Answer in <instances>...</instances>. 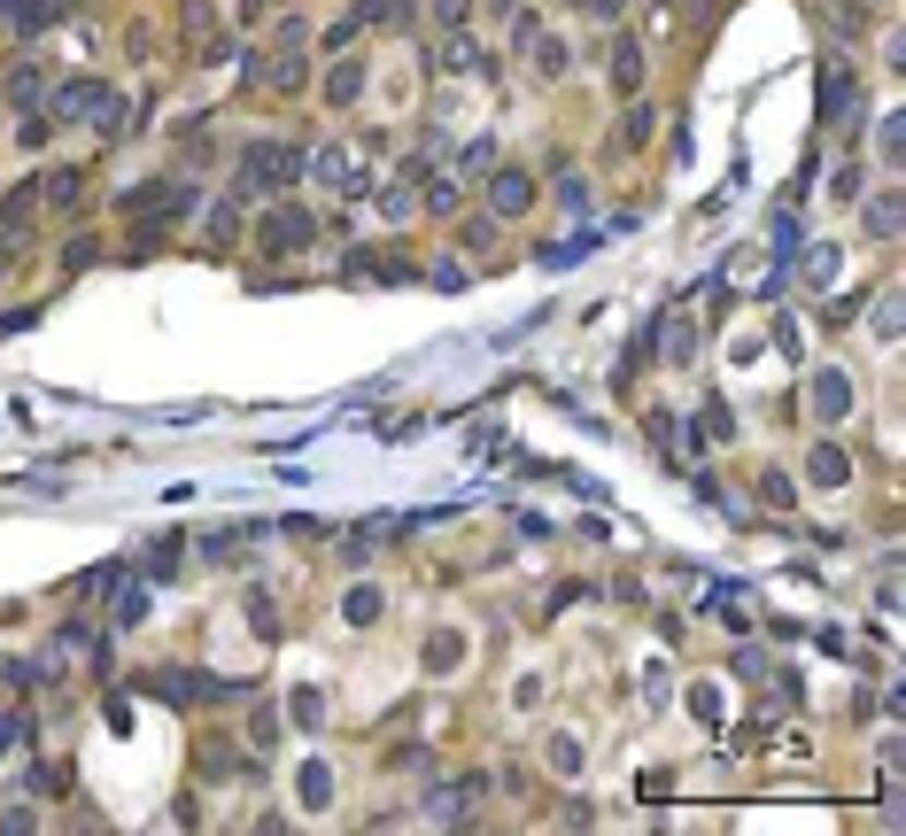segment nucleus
<instances>
[{"label":"nucleus","mask_w":906,"mask_h":836,"mask_svg":"<svg viewBox=\"0 0 906 836\" xmlns=\"http://www.w3.org/2000/svg\"><path fill=\"white\" fill-rule=\"evenodd\" d=\"M821 117H830V124L860 117V77H853L845 62H830V70H821Z\"/></svg>","instance_id":"obj_3"},{"label":"nucleus","mask_w":906,"mask_h":836,"mask_svg":"<svg viewBox=\"0 0 906 836\" xmlns=\"http://www.w3.org/2000/svg\"><path fill=\"white\" fill-rule=\"evenodd\" d=\"M86 124L102 140H124V94L109 86V77H94V101H86Z\"/></svg>","instance_id":"obj_10"},{"label":"nucleus","mask_w":906,"mask_h":836,"mask_svg":"<svg viewBox=\"0 0 906 836\" xmlns=\"http://www.w3.org/2000/svg\"><path fill=\"white\" fill-rule=\"evenodd\" d=\"M47 24H55V0H16V32L24 39H39Z\"/></svg>","instance_id":"obj_25"},{"label":"nucleus","mask_w":906,"mask_h":836,"mask_svg":"<svg viewBox=\"0 0 906 836\" xmlns=\"http://www.w3.org/2000/svg\"><path fill=\"white\" fill-rule=\"evenodd\" d=\"M457 658H465V643H457V635L442 628V635L427 643V666H434V674H450V666H457Z\"/></svg>","instance_id":"obj_28"},{"label":"nucleus","mask_w":906,"mask_h":836,"mask_svg":"<svg viewBox=\"0 0 906 836\" xmlns=\"http://www.w3.org/2000/svg\"><path fill=\"white\" fill-rule=\"evenodd\" d=\"M658 357H667V365H690V357H698L690 318H667V325H658Z\"/></svg>","instance_id":"obj_15"},{"label":"nucleus","mask_w":906,"mask_h":836,"mask_svg":"<svg viewBox=\"0 0 906 836\" xmlns=\"http://www.w3.org/2000/svg\"><path fill=\"white\" fill-rule=\"evenodd\" d=\"M543 751H550V775H558V783H582V767H589V751H582V736H573V728H558V736H550Z\"/></svg>","instance_id":"obj_12"},{"label":"nucleus","mask_w":906,"mask_h":836,"mask_svg":"<svg viewBox=\"0 0 906 836\" xmlns=\"http://www.w3.org/2000/svg\"><path fill=\"white\" fill-rule=\"evenodd\" d=\"M302 805H310V813L334 805V767H325V760H302Z\"/></svg>","instance_id":"obj_16"},{"label":"nucleus","mask_w":906,"mask_h":836,"mask_svg":"<svg viewBox=\"0 0 906 836\" xmlns=\"http://www.w3.org/2000/svg\"><path fill=\"white\" fill-rule=\"evenodd\" d=\"M202 775H210V783H225V775H249V760H240L233 743H202Z\"/></svg>","instance_id":"obj_21"},{"label":"nucleus","mask_w":906,"mask_h":836,"mask_svg":"<svg viewBox=\"0 0 906 836\" xmlns=\"http://www.w3.org/2000/svg\"><path fill=\"white\" fill-rule=\"evenodd\" d=\"M380 217H388V225H403V217H419V187H410V179L380 187Z\"/></svg>","instance_id":"obj_18"},{"label":"nucleus","mask_w":906,"mask_h":836,"mask_svg":"<svg viewBox=\"0 0 906 836\" xmlns=\"http://www.w3.org/2000/svg\"><path fill=\"white\" fill-rule=\"evenodd\" d=\"M612 94H643V47L612 39Z\"/></svg>","instance_id":"obj_14"},{"label":"nucleus","mask_w":906,"mask_h":836,"mask_svg":"<svg viewBox=\"0 0 906 836\" xmlns=\"http://www.w3.org/2000/svg\"><path fill=\"white\" fill-rule=\"evenodd\" d=\"M868 232H875V240L898 232V194H875V202H868Z\"/></svg>","instance_id":"obj_27"},{"label":"nucleus","mask_w":906,"mask_h":836,"mask_svg":"<svg viewBox=\"0 0 906 836\" xmlns=\"http://www.w3.org/2000/svg\"><path fill=\"white\" fill-rule=\"evenodd\" d=\"M830 32H837V39H860V32H868V9H860V0H837V9H830Z\"/></svg>","instance_id":"obj_26"},{"label":"nucleus","mask_w":906,"mask_h":836,"mask_svg":"<svg viewBox=\"0 0 906 836\" xmlns=\"http://www.w3.org/2000/svg\"><path fill=\"white\" fill-rule=\"evenodd\" d=\"M342 620H349V628H372V620H380V589H372V581H357V589L342 597Z\"/></svg>","instance_id":"obj_19"},{"label":"nucleus","mask_w":906,"mask_h":836,"mask_svg":"<svg viewBox=\"0 0 906 836\" xmlns=\"http://www.w3.org/2000/svg\"><path fill=\"white\" fill-rule=\"evenodd\" d=\"M310 179L342 187V194H365V171L349 163V147H310Z\"/></svg>","instance_id":"obj_8"},{"label":"nucleus","mask_w":906,"mask_h":836,"mask_svg":"<svg viewBox=\"0 0 906 836\" xmlns=\"http://www.w3.org/2000/svg\"><path fill=\"white\" fill-rule=\"evenodd\" d=\"M845 410H853V380L845 372H813V418H830V427H837Z\"/></svg>","instance_id":"obj_11"},{"label":"nucleus","mask_w":906,"mask_h":836,"mask_svg":"<svg viewBox=\"0 0 906 836\" xmlns=\"http://www.w3.org/2000/svg\"><path fill=\"white\" fill-rule=\"evenodd\" d=\"M419 210H427V217H457V179L427 171V187H419Z\"/></svg>","instance_id":"obj_17"},{"label":"nucleus","mask_w":906,"mask_h":836,"mask_svg":"<svg viewBox=\"0 0 906 836\" xmlns=\"http://www.w3.org/2000/svg\"><path fill=\"white\" fill-rule=\"evenodd\" d=\"M78 187H86V179H78V171H47L39 202H55V210H78Z\"/></svg>","instance_id":"obj_24"},{"label":"nucleus","mask_w":906,"mask_h":836,"mask_svg":"<svg viewBox=\"0 0 906 836\" xmlns=\"http://www.w3.org/2000/svg\"><path fill=\"white\" fill-rule=\"evenodd\" d=\"M434 24H442V32H465V24H473V0H434Z\"/></svg>","instance_id":"obj_29"},{"label":"nucleus","mask_w":906,"mask_h":836,"mask_svg":"<svg viewBox=\"0 0 906 836\" xmlns=\"http://www.w3.org/2000/svg\"><path fill=\"white\" fill-rule=\"evenodd\" d=\"M520 55H527V70H535V77H543V86H558V77H565V70H573V47H565V39H558V32H535V39H527V47H520Z\"/></svg>","instance_id":"obj_5"},{"label":"nucleus","mask_w":906,"mask_h":836,"mask_svg":"<svg viewBox=\"0 0 906 836\" xmlns=\"http://www.w3.org/2000/svg\"><path fill=\"white\" fill-rule=\"evenodd\" d=\"M830 194H837V202H845V210H853V202H860V163H837V179H830Z\"/></svg>","instance_id":"obj_30"},{"label":"nucleus","mask_w":906,"mask_h":836,"mask_svg":"<svg viewBox=\"0 0 906 836\" xmlns=\"http://www.w3.org/2000/svg\"><path fill=\"white\" fill-rule=\"evenodd\" d=\"M690 713H698V720H720V682H698V690H690Z\"/></svg>","instance_id":"obj_32"},{"label":"nucleus","mask_w":906,"mask_h":836,"mask_svg":"<svg viewBox=\"0 0 906 836\" xmlns=\"http://www.w3.org/2000/svg\"><path fill=\"white\" fill-rule=\"evenodd\" d=\"M86 101H94V77H70V86L55 94V109H47V117H55V124H70V117H86Z\"/></svg>","instance_id":"obj_20"},{"label":"nucleus","mask_w":906,"mask_h":836,"mask_svg":"<svg viewBox=\"0 0 906 836\" xmlns=\"http://www.w3.org/2000/svg\"><path fill=\"white\" fill-rule=\"evenodd\" d=\"M257 70H264V86H272V94H302V77H310L302 47H272V55H257Z\"/></svg>","instance_id":"obj_6"},{"label":"nucleus","mask_w":906,"mask_h":836,"mask_svg":"<svg viewBox=\"0 0 906 836\" xmlns=\"http://www.w3.org/2000/svg\"><path fill=\"white\" fill-rule=\"evenodd\" d=\"M365 86H372V70H365V62H334L318 94H325V109H357V101H365Z\"/></svg>","instance_id":"obj_7"},{"label":"nucleus","mask_w":906,"mask_h":836,"mask_svg":"<svg viewBox=\"0 0 906 836\" xmlns=\"http://www.w3.org/2000/svg\"><path fill=\"white\" fill-rule=\"evenodd\" d=\"M302 179H310V147L302 140H279V132L249 140V147H240V171H233V187H249V194H295Z\"/></svg>","instance_id":"obj_1"},{"label":"nucleus","mask_w":906,"mask_h":836,"mask_svg":"<svg viewBox=\"0 0 906 836\" xmlns=\"http://www.w3.org/2000/svg\"><path fill=\"white\" fill-rule=\"evenodd\" d=\"M39 94H47V77H39L32 62H24V70H9V101H16V109H39Z\"/></svg>","instance_id":"obj_23"},{"label":"nucleus","mask_w":906,"mask_h":836,"mask_svg":"<svg viewBox=\"0 0 906 836\" xmlns=\"http://www.w3.org/2000/svg\"><path fill=\"white\" fill-rule=\"evenodd\" d=\"M257 240H264V256H295V248H310V240H318V217H310L302 202H279V210L264 217V232H257Z\"/></svg>","instance_id":"obj_2"},{"label":"nucleus","mask_w":906,"mask_h":836,"mask_svg":"<svg viewBox=\"0 0 906 836\" xmlns=\"http://www.w3.org/2000/svg\"><path fill=\"white\" fill-rule=\"evenodd\" d=\"M806 480H813V488H845V480H853V457H845L837 442H821V450L806 457Z\"/></svg>","instance_id":"obj_13"},{"label":"nucleus","mask_w":906,"mask_h":836,"mask_svg":"<svg viewBox=\"0 0 906 836\" xmlns=\"http://www.w3.org/2000/svg\"><path fill=\"white\" fill-rule=\"evenodd\" d=\"M442 70H457V77H488V70H497V55H488L473 32H450V39H442Z\"/></svg>","instance_id":"obj_9"},{"label":"nucleus","mask_w":906,"mask_h":836,"mask_svg":"<svg viewBox=\"0 0 906 836\" xmlns=\"http://www.w3.org/2000/svg\"><path fill=\"white\" fill-rule=\"evenodd\" d=\"M434 287H442V295H457V287H465V264H457V256H442V272H434Z\"/></svg>","instance_id":"obj_33"},{"label":"nucleus","mask_w":906,"mask_h":836,"mask_svg":"<svg viewBox=\"0 0 906 836\" xmlns=\"http://www.w3.org/2000/svg\"><path fill=\"white\" fill-rule=\"evenodd\" d=\"M488 210L497 217H527L535 210V179L527 171H488Z\"/></svg>","instance_id":"obj_4"},{"label":"nucleus","mask_w":906,"mask_h":836,"mask_svg":"<svg viewBox=\"0 0 906 836\" xmlns=\"http://www.w3.org/2000/svg\"><path fill=\"white\" fill-rule=\"evenodd\" d=\"M249 620H257V628H264V635H279V605H272V597H264V589H249Z\"/></svg>","instance_id":"obj_31"},{"label":"nucleus","mask_w":906,"mask_h":836,"mask_svg":"<svg viewBox=\"0 0 906 836\" xmlns=\"http://www.w3.org/2000/svg\"><path fill=\"white\" fill-rule=\"evenodd\" d=\"M457 171H497V132H473L457 147Z\"/></svg>","instance_id":"obj_22"}]
</instances>
